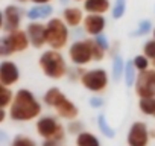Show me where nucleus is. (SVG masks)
<instances>
[{"instance_id":"obj_36","label":"nucleus","mask_w":155,"mask_h":146,"mask_svg":"<svg viewBox=\"0 0 155 146\" xmlns=\"http://www.w3.org/2000/svg\"><path fill=\"white\" fill-rule=\"evenodd\" d=\"M6 119V110H0V122H5Z\"/></svg>"},{"instance_id":"obj_10","label":"nucleus","mask_w":155,"mask_h":146,"mask_svg":"<svg viewBox=\"0 0 155 146\" xmlns=\"http://www.w3.org/2000/svg\"><path fill=\"white\" fill-rule=\"evenodd\" d=\"M134 90L140 99L155 98V68H147L144 71H138Z\"/></svg>"},{"instance_id":"obj_39","label":"nucleus","mask_w":155,"mask_h":146,"mask_svg":"<svg viewBox=\"0 0 155 146\" xmlns=\"http://www.w3.org/2000/svg\"><path fill=\"white\" fill-rule=\"evenodd\" d=\"M152 35H153V40H155V26H153V31H152Z\"/></svg>"},{"instance_id":"obj_17","label":"nucleus","mask_w":155,"mask_h":146,"mask_svg":"<svg viewBox=\"0 0 155 146\" xmlns=\"http://www.w3.org/2000/svg\"><path fill=\"white\" fill-rule=\"evenodd\" d=\"M111 8V2L110 0H85L82 9L88 14H107Z\"/></svg>"},{"instance_id":"obj_21","label":"nucleus","mask_w":155,"mask_h":146,"mask_svg":"<svg viewBox=\"0 0 155 146\" xmlns=\"http://www.w3.org/2000/svg\"><path fill=\"white\" fill-rule=\"evenodd\" d=\"M14 95L12 90L9 87H3V85H0V108L2 110H8L14 101Z\"/></svg>"},{"instance_id":"obj_7","label":"nucleus","mask_w":155,"mask_h":146,"mask_svg":"<svg viewBox=\"0 0 155 146\" xmlns=\"http://www.w3.org/2000/svg\"><path fill=\"white\" fill-rule=\"evenodd\" d=\"M37 132L44 138V140H55L61 143L65 137V129L64 126L53 117V116H41L37 120Z\"/></svg>"},{"instance_id":"obj_27","label":"nucleus","mask_w":155,"mask_h":146,"mask_svg":"<svg viewBox=\"0 0 155 146\" xmlns=\"http://www.w3.org/2000/svg\"><path fill=\"white\" fill-rule=\"evenodd\" d=\"M11 146H37V143H35L34 138H31L28 135H23V134H18L12 138Z\"/></svg>"},{"instance_id":"obj_29","label":"nucleus","mask_w":155,"mask_h":146,"mask_svg":"<svg viewBox=\"0 0 155 146\" xmlns=\"http://www.w3.org/2000/svg\"><path fill=\"white\" fill-rule=\"evenodd\" d=\"M87 70L84 67H79V65H73V68H68V73H67V78L68 81H81L82 75L85 73Z\"/></svg>"},{"instance_id":"obj_9","label":"nucleus","mask_w":155,"mask_h":146,"mask_svg":"<svg viewBox=\"0 0 155 146\" xmlns=\"http://www.w3.org/2000/svg\"><path fill=\"white\" fill-rule=\"evenodd\" d=\"M23 17H26V14H25L23 8H20L18 5L11 3V5L5 6V9L2 12V31L5 34L18 31L21 26Z\"/></svg>"},{"instance_id":"obj_38","label":"nucleus","mask_w":155,"mask_h":146,"mask_svg":"<svg viewBox=\"0 0 155 146\" xmlns=\"http://www.w3.org/2000/svg\"><path fill=\"white\" fill-rule=\"evenodd\" d=\"M59 2H61V3H64V5H65V3H67V2H68V0H59Z\"/></svg>"},{"instance_id":"obj_22","label":"nucleus","mask_w":155,"mask_h":146,"mask_svg":"<svg viewBox=\"0 0 155 146\" xmlns=\"http://www.w3.org/2000/svg\"><path fill=\"white\" fill-rule=\"evenodd\" d=\"M138 108L146 116L155 117V98H143L138 101Z\"/></svg>"},{"instance_id":"obj_12","label":"nucleus","mask_w":155,"mask_h":146,"mask_svg":"<svg viewBox=\"0 0 155 146\" xmlns=\"http://www.w3.org/2000/svg\"><path fill=\"white\" fill-rule=\"evenodd\" d=\"M20 81V68L14 61L3 59L0 64V85L11 87Z\"/></svg>"},{"instance_id":"obj_30","label":"nucleus","mask_w":155,"mask_h":146,"mask_svg":"<svg viewBox=\"0 0 155 146\" xmlns=\"http://www.w3.org/2000/svg\"><path fill=\"white\" fill-rule=\"evenodd\" d=\"M67 131L70 134H76L79 135L81 132H84V123L79 120H70V123L67 125Z\"/></svg>"},{"instance_id":"obj_16","label":"nucleus","mask_w":155,"mask_h":146,"mask_svg":"<svg viewBox=\"0 0 155 146\" xmlns=\"http://www.w3.org/2000/svg\"><path fill=\"white\" fill-rule=\"evenodd\" d=\"M52 14H53V6L50 3L34 5L32 8H29L26 11V18L31 22H41V20L52 18Z\"/></svg>"},{"instance_id":"obj_32","label":"nucleus","mask_w":155,"mask_h":146,"mask_svg":"<svg viewBox=\"0 0 155 146\" xmlns=\"http://www.w3.org/2000/svg\"><path fill=\"white\" fill-rule=\"evenodd\" d=\"M94 41H96L104 50H107V52L110 50V46H111V44H110V41H108V38H107L105 34H101V35L94 37Z\"/></svg>"},{"instance_id":"obj_24","label":"nucleus","mask_w":155,"mask_h":146,"mask_svg":"<svg viewBox=\"0 0 155 146\" xmlns=\"http://www.w3.org/2000/svg\"><path fill=\"white\" fill-rule=\"evenodd\" d=\"M126 12V0H116L113 8H111V17L114 20H119Z\"/></svg>"},{"instance_id":"obj_4","label":"nucleus","mask_w":155,"mask_h":146,"mask_svg":"<svg viewBox=\"0 0 155 146\" xmlns=\"http://www.w3.org/2000/svg\"><path fill=\"white\" fill-rule=\"evenodd\" d=\"M46 40L47 46L53 50H61L68 44L70 31L65 22L59 17H52L46 23Z\"/></svg>"},{"instance_id":"obj_14","label":"nucleus","mask_w":155,"mask_h":146,"mask_svg":"<svg viewBox=\"0 0 155 146\" xmlns=\"http://www.w3.org/2000/svg\"><path fill=\"white\" fill-rule=\"evenodd\" d=\"M82 28L87 35L94 38V37L104 34V31L107 28V18L101 14H87L84 18Z\"/></svg>"},{"instance_id":"obj_31","label":"nucleus","mask_w":155,"mask_h":146,"mask_svg":"<svg viewBox=\"0 0 155 146\" xmlns=\"http://www.w3.org/2000/svg\"><path fill=\"white\" fill-rule=\"evenodd\" d=\"M94 40V38H93ZM107 50H104L96 41H94V46H93V56H94V61L96 62H101V61H104L105 59V56H107Z\"/></svg>"},{"instance_id":"obj_40","label":"nucleus","mask_w":155,"mask_h":146,"mask_svg":"<svg viewBox=\"0 0 155 146\" xmlns=\"http://www.w3.org/2000/svg\"><path fill=\"white\" fill-rule=\"evenodd\" d=\"M73 2H82V3H84V2H85V0H73Z\"/></svg>"},{"instance_id":"obj_18","label":"nucleus","mask_w":155,"mask_h":146,"mask_svg":"<svg viewBox=\"0 0 155 146\" xmlns=\"http://www.w3.org/2000/svg\"><path fill=\"white\" fill-rule=\"evenodd\" d=\"M125 68H126V62L123 59L122 55H117L113 58V73H111V78L114 82H120L125 76Z\"/></svg>"},{"instance_id":"obj_13","label":"nucleus","mask_w":155,"mask_h":146,"mask_svg":"<svg viewBox=\"0 0 155 146\" xmlns=\"http://www.w3.org/2000/svg\"><path fill=\"white\" fill-rule=\"evenodd\" d=\"M26 34L29 37V41H31V46L34 49H41L47 44V40H46V23H41V22H31L28 23L26 26Z\"/></svg>"},{"instance_id":"obj_20","label":"nucleus","mask_w":155,"mask_h":146,"mask_svg":"<svg viewBox=\"0 0 155 146\" xmlns=\"http://www.w3.org/2000/svg\"><path fill=\"white\" fill-rule=\"evenodd\" d=\"M76 146H101V141L93 132L84 131L76 135Z\"/></svg>"},{"instance_id":"obj_5","label":"nucleus","mask_w":155,"mask_h":146,"mask_svg":"<svg viewBox=\"0 0 155 146\" xmlns=\"http://www.w3.org/2000/svg\"><path fill=\"white\" fill-rule=\"evenodd\" d=\"M29 46H31V41H29L26 31L18 29V31L5 34L2 37V40H0V55L3 58H8L14 53L28 50Z\"/></svg>"},{"instance_id":"obj_3","label":"nucleus","mask_w":155,"mask_h":146,"mask_svg":"<svg viewBox=\"0 0 155 146\" xmlns=\"http://www.w3.org/2000/svg\"><path fill=\"white\" fill-rule=\"evenodd\" d=\"M43 102H44L47 107L55 108L56 114H58L61 119L76 120V117L79 116V110H78L76 104H73L58 87L49 88V90L43 95Z\"/></svg>"},{"instance_id":"obj_34","label":"nucleus","mask_w":155,"mask_h":146,"mask_svg":"<svg viewBox=\"0 0 155 146\" xmlns=\"http://www.w3.org/2000/svg\"><path fill=\"white\" fill-rule=\"evenodd\" d=\"M41 146H59V143L55 141V140H44Z\"/></svg>"},{"instance_id":"obj_6","label":"nucleus","mask_w":155,"mask_h":146,"mask_svg":"<svg viewBox=\"0 0 155 146\" xmlns=\"http://www.w3.org/2000/svg\"><path fill=\"white\" fill-rule=\"evenodd\" d=\"M93 46H94V40L93 38H84V40H78L73 41L68 46V59L71 61L73 65H79V67H85L87 64L94 61L93 56Z\"/></svg>"},{"instance_id":"obj_35","label":"nucleus","mask_w":155,"mask_h":146,"mask_svg":"<svg viewBox=\"0 0 155 146\" xmlns=\"http://www.w3.org/2000/svg\"><path fill=\"white\" fill-rule=\"evenodd\" d=\"M29 2H32L34 5H46V3H50L52 0H29Z\"/></svg>"},{"instance_id":"obj_11","label":"nucleus","mask_w":155,"mask_h":146,"mask_svg":"<svg viewBox=\"0 0 155 146\" xmlns=\"http://www.w3.org/2000/svg\"><path fill=\"white\" fill-rule=\"evenodd\" d=\"M150 138V132L144 122H134L129 126L126 141L128 146H147Z\"/></svg>"},{"instance_id":"obj_1","label":"nucleus","mask_w":155,"mask_h":146,"mask_svg":"<svg viewBox=\"0 0 155 146\" xmlns=\"http://www.w3.org/2000/svg\"><path fill=\"white\" fill-rule=\"evenodd\" d=\"M41 104L28 88H18L9 107V117L14 122H31L41 114Z\"/></svg>"},{"instance_id":"obj_19","label":"nucleus","mask_w":155,"mask_h":146,"mask_svg":"<svg viewBox=\"0 0 155 146\" xmlns=\"http://www.w3.org/2000/svg\"><path fill=\"white\" fill-rule=\"evenodd\" d=\"M137 76H138V70L135 68V65H134V61H132V59L126 61V68H125V76H123L125 85H126L128 88H132V87L135 85Z\"/></svg>"},{"instance_id":"obj_26","label":"nucleus","mask_w":155,"mask_h":146,"mask_svg":"<svg viewBox=\"0 0 155 146\" xmlns=\"http://www.w3.org/2000/svg\"><path fill=\"white\" fill-rule=\"evenodd\" d=\"M97 125H99V129H101V132H102L104 135H107V137H110V138H113V137L116 135L114 129L108 125V122H107V119H105L104 114H101V116L97 117Z\"/></svg>"},{"instance_id":"obj_23","label":"nucleus","mask_w":155,"mask_h":146,"mask_svg":"<svg viewBox=\"0 0 155 146\" xmlns=\"http://www.w3.org/2000/svg\"><path fill=\"white\" fill-rule=\"evenodd\" d=\"M152 31H153L152 22H150L149 18H143V20L138 22L137 29L132 32V37H144V35H147V34L152 32Z\"/></svg>"},{"instance_id":"obj_33","label":"nucleus","mask_w":155,"mask_h":146,"mask_svg":"<svg viewBox=\"0 0 155 146\" xmlns=\"http://www.w3.org/2000/svg\"><path fill=\"white\" fill-rule=\"evenodd\" d=\"M104 104H105V101H104L102 98H97V96L90 98V105H91L93 108H101Z\"/></svg>"},{"instance_id":"obj_37","label":"nucleus","mask_w":155,"mask_h":146,"mask_svg":"<svg viewBox=\"0 0 155 146\" xmlns=\"http://www.w3.org/2000/svg\"><path fill=\"white\" fill-rule=\"evenodd\" d=\"M17 3H26V2H29V0H15Z\"/></svg>"},{"instance_id":"obj_2","label":"nucleus","mask_w":155,"mask_h":146,"mask_svg":"<svg viewBox=\"0 0 155 146\" xmlns=\"http://www.w3.org/2000/svg\"><path fill=\"white\" fill-rule=\"evenodd\" d=\"M38 65L44 73V76L53 81L65 78L68 73L67 61L59 50H53V49L44 50L38 58Z\"/></svg>"},{"instance_id":"obj_25","label":"nucleus","mask_w":155,"mask_h":146,"mask_svg":"<svg viewBox=\"0 0 155 146\" xmlns=\"http://www.w3.org/2000/svg\"><path fill=\"white\" fill-rule=\"evenodd\" d=\"M143 55H146L150 61V65L152 68H155V40H147L144 44H143Z\"/></svg>"},{"instance_id":"obj_8","label":"nucleus","mask_w":155,"mask_h":146,"mask_svg":"<svg viewBox=\"0 0 155 146\" xmlns=\"http://www.w3.org/2000/svg\"><path fill=\"white\" fill-rule=\"evenodd\" d=\"M108 73L105 68L102 67H96V68H90L87 70L82 78H81V85L91 91V93H102L104 90H107L108 87Z\"/></svg>"},{"instance_id":"obj_15","label":"nucleus","mask_w":155,"mask_h":146,"mask_svg":"<svg viewBox=\"0 0 155 146\" xmlns=\"http://www.w3.org/2000/svg\"><path fill=\"white\" fill-rule=\"evenodd\" d=\"M84 12L81 8L78 6H65L62 11V20L65 22V25L71 29L79 28L84 23Z\"/></svg>"},{"instance_id":"obj_28","label":"nucleus","mask_w":155,"mask_h":146,"mask_svg":"<svg viewBox=\"0 0 155 146\" xmlns=\"http://www.w3.org/2000/svg\"><path fill=\"white\" fill-rule=\"evenodd\" d=\"M134 65H135V68L138 70V71H144V70H147L149 68V65H150V61H149V58L146 56V55H137V56H134Z\"/></svg>"}]
</instances>
